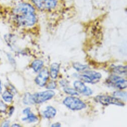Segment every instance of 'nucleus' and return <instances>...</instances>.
I'll list each match as a JSON object with an SVG mask.
<instances>
[{
    "mask_svg": "<svg viewBox=\"0 0 127 127\" xmlns=\"http://www.w3.org/2000/svg\"><path fill=\"white\" fill-rule=\"evenodd\" d=\"M9 124H10V121H4L2 124V127H9Z\"/></svg>",
    "mask_w": 127,
    "mask_h": 127,
    "instance_id": "obj_22",
    "label": "nucleus"
},
{
    "mask_svg": "<svg viewBox=\"0 0 127 127\" xmlns=\"http://www.w3.org/2000/svg\"><path fill=\"white\" fill-rule=\"evenodd\" d=\"M56 83L54 81H51L47 84V85L46 86V88L48 89H55L56 88Z\"/></svg>",
    "mask_w": 127,
    "mask_h": 127,
    "instance_id": "obj_21",
    "label": "nucleus"
},
{
    "mask_svg": "<svg viewBox=\"0 0 127 127\" xmlns=\"http://www.w3.org/2000/svg\"><path fill=\"white\" fill-rule=\"evenodd\" d=\"M10 1H17V0H10Z\"/></svg>",
    "mask_w": 127,
    "mask_h": 127,
    "instance_id": "obj_27",
    "label": "nucleus"
},
{
    "mask_svg": "<svg viewBox=\"0 0 127 127\" xmlns=\"http://www.w3.org/2000/svg\"><path fill=\"white\" fill-rule=\"evenodd\" d=\"M95 100L104 106H108L109 105H115L119 106H125V104L120 98L110 96H97L95 98Z\"/></svg>",
    "mask_w": 127,
    "mask_h": 127,
    "instance_id": "obj_4",
    "label": "nucleus"
},
{
    "mask_svg": "<svg viewBox=\"0 0 127 127\" xmlns=\"http://www.w3.org/2000/svg\"><path fill=\"white\" fill-rule=\"evenodd\" d=\"M56 114V110L52 106H48L46 110L44 112V115L46 118L51 119L53 118Z\"/></svg>",
    "mask_w": 127,
    "mask_h": 127,
    "instance_id": "obj_12",
    "label": "nucleus"
},
{
    "mask_svg": "<svg viewBox=\"0 0 127 127\" xmlns=\"http://www.w3.org/2000/svg\"><path fill=\"white\" fill-rule=\"evenodd\" d=\"M51 127H61V124L59 123H54V124H53L52 125H51Z\"/></svg>",
    "mask_w": 127,
    "mask_h": 127,
    "instance_id": "obj_24",
    "label": "nucleus"
},
{
    "mask_svg": "<svg viewBox=\"0 0 127 127\" xmlns=\"http://www.w3.org/2000/svg\"><path fill=\"white\" fill-rule=\"evenodd\" d=\"M49 78V71L47 68L43 69L36 77L35 81L39 86H44Z\"/></svg>",
    "mask_w": 127,
    "mask_h": 127,
    "instance_id": "obj_9",
    "label": "nucleus"
},
{
    "mask_svg": "<svg viewBox=\"0 0 127 127\" xmlns=\"http://www.w3.org/2000/svg\"><path fill=\"white\" fill-rule=\"evenodd\" d=\"M24 103L26 105H32L33 104L32 99V95L30 93H26L24 98Z\"/></svg>",
    "mask_w": 127,
    "mask_h": 127,
    "instance_id": "obj_17",
    "label": "nucleus"
},
{
    "mask_svg": "<svg viewBox=\"0 0 127 127\" xmlns=\"http://www.w3.org/2000/svg\"><path fill=\"white\" fill-rule=\"evenodd\" d=\"M74 87L75 90L85 96H90L92 94V90L86 86L82 82L80 81H76L74 82Z\"/></svg>",
    "mask_w": 127,
    "mask_h": 127,
    "instance_id": "obj_8",
    "label": "nucleus"
},
{
    "mask_svg": "<svg viewBox=\"0 0 127 127\" xmlns=\"http://www.w3.org/2000/svg\"><path fill=\"white\" fill-rule=\"evenodd\" d=\"M114 95L115 96H119L121 98H123L124 99V98L127 97V93L124 92H120V91H117L115 92L114 93Z\"/></svg>",
    "mask_w": 127,
    "mask_h": 127,
    "instance_id": "obj_19",
    "label": "nucleus"
},
{
    "mask_svg": "<svg viewBox=\"0 0 127 127\" xmlns=\"http://www.w3.org/2000/svg\"><path fill=\"white\" fill-rule=\"evenodd\" d=\"M59 67L60 65L57 63H53L51 65L50 69V75L52 79H55L57 77Z\"/></svg>",
    "mask_w": 127,
    "mask_h": 127,
    "instance_id": "obj_11",
    "label": "nucleus"
},
{
    "mask_svg": "<svg viewBox=\"0 0 127 127\" xmlns=\"http://www.w3.org/2000/svg\"><path fill=\"white\" fill-rule=\"evenodd\" d=\"M108 84L120 89H124L127 88V81L122 77L116 75H111L106 80Z\"/></svg>",
    "mask_w": 127,
    "mask_h": 127,
    "instance_id": "obj_7",
    "label": "nucleus"
},
{
    "mask_svg": "<svg viewBox=\"0 0 127 127\" xmlns=\"http://www.w3.org/2000/svg\"><path fill=\"white\" fill-rule=\"evenodd\" d=\"M74 68L78 71H83L88 68V66L86 65H83L79 62L74 63L73 64Z\"/></svg>",
    "mask_w": 127,
    "mask_h": 127,
    "instance_id": "obj_16",
    "label": "nucleus"
},
{
    "mask_svg": "<svg viewBox=\"0 0 127 127\" xmlns=\"http://www.w3.org/2000/svg\"><path fill=\"white\" fill-rule=\"evenodd\" d=\"M12 127H21L20 125H18V124H14V125H13L12 126Z\"/></svg>",
    "mask_w": 127,
    "mask_h": 127,
    "instance_id": "obj_25",
    "label": "nucleus"
},
{
    "mask_svg": "<svg viewBox=\"0 0 127 127\" xmlns=\"http://www.w3.org/2000/svg\"><path fill=\"white\" fill-rule=\"evenodd\" d=\"M113 71L118 74H125L127 73V66H118L113 68Z\"/></svg>",
    "mask_w": 127,
    "mask_h": 127,
    "instance_id": "obj_14",
    "label": "nucleus"
},
{
    "mask_svg": "<svg viewBox=\"0 0 127 127\" xmlns=\"http://www.w3.org/2000/svg\"><path fill=\"white\" fill-rule=\"evenodd\" d=\"M54 95V91L49 90L32 95V99L33 104H40L50 100Z\"/></svg>",
    "mask_w": 127,
    "mask_h": 127,
    "instance_id": "obj_5",
    "label": "nucleus"
},
{
    "mask_svg": "<svg viewBox=\"0 0 127 127\" xmlns=\"http://www.w3.org/2000/svg\"><path fill=\"white\" fill-rule=\"evenodd\" d=\"M23 113L26 114L27 116V117L22 119L23 121H28L30 122H35L37 121V117L31 112V109L30 108L25 109L23 111Z\"/></svg>",
    "mask_w": 127,
    "mask_h": 127,
    "instance_id": "obj_10",
    "label": "nucleus"
},
{
    "mask_svg": "<svg viewBox=\"0 0 127 127\" xmlns=\"http://www.w3.org/2000/svg\"><path fill=\"white\" fill-rule=\"evenodd\" d=\"M77 77L84 82L92 84L97 83L102 77V75L100 73L91 70H84V71L77 75Z\"/></svg>",
    "mask_w": 127,
    "mask_h": 127,
    "instance_id": "obj_2",
    "label": "nucleus"
},
{
    "mask_svg": "<svg viewBox=\"0 0 127 127\" xmlns=\"http://www.w3.org/2000/svg\"><path fill=\"white\" fill-rule=\"evenodd\" d=\"M11 14L15 23L21 27H32L36 21L34 8L28 3L18 4L12 9Z\"/></svg>",
    "mask_w": 127,
    "mask_h": 127,
    "instance_id": "obj_1",
    "label": "nucleus"
},
{
    "mask_svg": "<svg viewBox=\"0 0 127 127\" xmlns=\"http://www.w3.org/2000/svg\"><path fill=\"white\" fill-rule=\"evenodd\" d=\"M2 98L5 101L7 102H11L13 99V95L9 90H6L3 93Z\"/></svg>",
    "mask_w": 127,
    "mask_h": 127,
    "instance_id": "obj_15",
    "label": "nucleus"
},
{
    "mask_svg": "<svg viewBox=\"0 0 127 127\" xmlns=\"http://www.w3.org/2000/svg\"><path fill=\"white\" fill-rule=\"evenodd\" d=\"M32 3L41 10H51L56 7L57 0H31Z\"/></svg>",
    "mask_w": 127,
    "mask_h": 127,
    "instance_id": "obj_6",
    "label": "nucleus"
},
{
    "mask_svg": "<svg viewBox=\"0 0 127 127\" xmlns=\"http://www.w3.org/2000/svg\"><path fill=\"white\" fill-rule=\"evenodd\" d=\"M67 108L72 110H80L86 108V104L75 97H67L63 102Z\"/></svg>",
    "mask_w": 127,
    "mask_h": 127,
    "instance_id": "obj_3",
    "label": "nucleus"
},
{
    "mask_svg": "<svg viewBox=\"0 0 127 127\" xmlns=\"http://www.w3.org/2000/svg\"><path fill=\"white\" fill-rule=\"evenodd\" d=\"M14 111V107H11L9 110V114L10 116H11L13 113V112Z\"/></svg>",
    "mask_w": 127,
    "mask_h": 127,
    "instance_id": "obj_23",
    "label": "nucleus"
},
{
    "mask_svg": "<svg viewBox=\"0 0 127 127\" xmlns=\"http://www.w3.org/2000/svg\"><path fill=\"white\" fill-rule=\"evenodd\" d=\"M2 85H1V81L0 80V93L2 92Z\"/></svg>",
    "mask_w": 127,
    "mask_h": 127,
    "instance_id": "obj_26",
    "label": "nucleus"
},
{
    "mask_svg": "<svg viewBox=\"0 0 127 127\" xmlns=\"http://www.w3.org/2000/svg\"><path fill=\"white\" fill-rule=\"evenodd\" d=\"M64 91L67 94H70L71 95H78L77 91L74 89L70 88H65L64 89Z\"/></svg>",
    "mask_w": 127,
    "mask_h": 127,
    "instance_id": "obj_18",
    "label": "nucleus"
},
{
    "mask_svg": "<svg viewBox=\"0 0 127 127\" xmlns=\"http://www.w3.org/2000/svg\"><path fill=\"white\" fill-rule=\"evenodd\" d=\"M7 109V105L2 101L0 100V112L5 113Z\"/></svg>",
    "mask_w": 127,
    "mask_h": 127,
    "instance_id": "obj_20",
    "label": "nucleus"
},
{
    "mask_svg": "<svg viewBox=\"0 0 127 127\" xmlns=\"http://www.w3.org/2000/svg\"><path fill=\"white\" fill-rule=\"evenodd\" d=\"M43 65V62L40 60H35L32 63V67L35 72L38 71Z\"/></svg>",
    "mask_w": 127,
    "mask_h": 127,
    "instance_id": "obj_13",
    "label": "nucleus"
},
{
    "mask_svg": "<svg viewBox=\"0 0 127 127\" xmlns=\"http://www.w3.org/2000/svg\"><path fill=\"white\" fill-rule=\"evenodd\" d=\"M0 59H1V58H0Z\"/></svg>",
    "mask_w": 127,
    "mask_h": 127,
    "instance_id": "obj_28",
    "label": "nucleus"
}]
</instances>
